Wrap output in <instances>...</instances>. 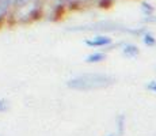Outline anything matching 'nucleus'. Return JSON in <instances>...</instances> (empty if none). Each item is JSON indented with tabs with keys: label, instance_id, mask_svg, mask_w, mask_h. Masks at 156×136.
<instances>
[{
	"label": "nucleus",
	"instance_id": "423d86ee",
	"mask_svg": "<svg viewBox=\"0 0 156 136\" xmlns=\"http://www.w3.org/2000/svg\"><path fill=\"white\" fill-rule=\"evenodd\" d=\"M125 124H126V117L124 114H119V117L117 119V128H118V136L124 135V131H125Z\"/></svg>",
	"mask_w": 156,
	"mask_h": 136
},
{
	"label": "nucleus",
	"instance_id": "1a4fd4ad",
	"mask_svg": "<svg viewBox=\"0 0 156 136\" xmlns=\"http://www.w3.org/2000/svg\"><path fill=\"white\" fill-rule=\"evenodd\" d=\"M7 108H8L7 101H4V99H0V112L7 110Z\"/></svg>",
	"mask_w": 156,
	"mask_h": 136
},
{
	"label": "nucleus",
	"instance_id": "f03ea898",
	"mask_svg": "<svg viewBox=\"0 0 156 136\" xmlns=\"http://www.w3.org/2000/svg\"><path fill=\"white\" fill-rule=\"evenodd\" d=\"M84 44L90 48H107L113 44V40L109 35L101 34V35H95L92 38H87L84 41Z\"/></svg>",
	"mask_w": 156,
	"mask_h": 136
},
{
	"label": "nucleus",
	"instance_id": "7ed1b4c3",
	"mask_svg": "<svg viewBox=\"0 0 156 136\" xmlns=\"http://www.w3.org/2000/svg\"><path fill=\"white\" fill-rule=\"evenodd\" d=\"M122 54H124L126 59H134L140 54L139 48L134 44H130V42H126V44H122V49H121Z\"/></svg>",
	"mask_w": 156,
	"mask_h": 136
},
{
	"label": "nucleus",
	"instance_id": "f257e3e1",
	"mask_svg": "<svg viewBox=\"0 0 156 136\" xmlns=\"http://www.w3.org/2000/svg\"><path fill=\"white\" fill-rule=\"evenodd\" d=\"M113 76L107 74H99V72H90V74L77 75L67 82V86L72 90L77 91H91V90L103 89L113 84Z\"/></svg>",
	"mask_w": 156,
	"mask_h": 136
},
{
	"label": "nucleus",
	"instance_id": "0eeeda50",
	"mask_svg": "<svg viewBox=\"0 0 156 136\" xmlns=\"http://www.w3.org/2000/svg\"><path fill=\"white\" fill-rule=\"evenodd\" d=\"M145 89L148 90L149 93H155L156 94V80H149L148 83L145 84Z\"/></svg>",
	"mask_w": 156,
	"mask_h": 136
},
{
	"label": "nucleus",
	"instance_id": "20e7f679",
	"mask_svg": "<svg viewBox=\"0 0 156 136\" xmlns=\"http://www.w3.org/2000/svg\"><path fill=\"white\" fill-rule=\"evenodd\" d=\"M106 60V53L103 52H92L86 56L84 61L87 64H98V63H102Z\"/></svg>",
	"mask_w": 156,
	"mask_h": 136
},
{
	"label": "nucleus",
	"instance_id": "6e6552de",
	"mask_svg": "<svg viewBox=\"0 0 156 136\" xmlns=\"http://www.w3.org/2000/svg\"><path fill=\"white\" fill-rule=\"evenodd\" d=\"M143 11H144V14H145V17H151L152 13H154V8L149 4H147V3H143Z\"/></svg>",
	"mask_w": 156,
	"mask_h": 136
},
{
	"label": "nucleus",
	"instance_id": "39448f33",
	"mask_svg": "<svg viewBox=\"0 0 156 136\" xmlns=\"http://www.w3.org/2000/svg\"><path fill=\"white\" fill-rule=\"evenodd\" d=\"M143 42L145 46H155L156 45V38L151 31H144L143 33Z\"/></svg>",
	"mask_w": 156,
	"mask_h": 136
},
{
	"label": "nucleus",
	"instance_id": "9d476101",
	"mask_svg": "<svg viewBox=\"0 0 156 136\" xmlns=\"http://www.w3.org/2000/svg\"><path fill=\"white\" fill-rule=\"evenodd\" d=\"M106 136H118L117 134H109V135H106Z\"/></svg>",
	"mask_w": 156,
	"mask_h": 136
}]
</instances>
